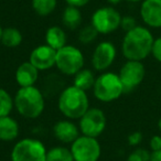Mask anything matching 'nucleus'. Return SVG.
<instances>
[{
	"label": "nucleus",
	"mask_w": 161,
	"mask_h": 161,
	"mask_svg": "<svg viewBox=\"0 0 161 161\" xmlns=\"http://www.w3.org/2000/svg\"><path fill=\"white\" fill-rule=\"evenodd\" d=\"M154 36L149 28L137 25L130 31L126 32L121 41V52L126 60L140 61L151 56Z\"/></svg>",
	"instance_id": "obj_1"
},
{
	"label": "nucleus",
	"mask_w": 161,
	"mask_h": 161,
	"mask_svg": "<svg viewBox=\"0 0 161 161\" xmlns=\"http://www.w3.org/2000/svg\"><path fill=\"white\" fill-rule=\"evenodd\" d=\"M58 106L67 119H80L90 108V101L86 92L72 85L61 92Z\"/></svg>",
	"instance_id": "obj_2"
},
{
	"label": "nucleus",
	"mask_w": 161,
	"mask_h": 161,
	"mask_svg": "<svg viewBox=\"0 0 161 161\" xmlns=\"http://www.w3.org/2000/svg\"><path fill=\"white\" fill-rule=\"evenodd\" d=\"M14 108L25 118L36 119L44 110L43 93L36 86L20 87L14 97Z\"/></svg>",
	"instance_id": "obj_3"
},
{
	"label": "nucleus",
	"mask_w": 161,
	"mask_h": 161,
	"mask_svg": "<svg viewBox=\"0 0 161 161\" xmlns=\"http://www.w3.org/2000/svg\"><path fill=\"white\" fill-rule=\"evenodd\" d=\"M94 96L103 103L117 101L125 93L118 73L105 72L96 78L93 87Z\"/></svg>",
	"instance_id": "obj_4"
},
{
	"label": "nucleus",
	"mask_w": 161,
	"mask_h": 161,
	"mask_svg": "<svg viewBox=\"0 0 161 161\" xmlns=\"http://www.w3.org/2000/svg\"><path fill=\"white\" fill-rule=\"evenodd\" d=\"M47 151L38 139H21L12 148L11 161H47Z\"/></svg>",
	"instance_id": "obj_5"
},
{
	"label": "nucleus",
	"mask_w": 161,
	"mask_h": 161,
	"mask_svg": "<svg viewBox=\"0 0 161 161\" xmlns=\"http://www.w3.org/2000/svg\"><path fill=\"white\" fill-rule=\"evenodd\" d=\"M55 66L64 75H75L84 66V55L78 47L66 44L56 51Z\"/></svg>",
	"instance_id": "obj_6"
},
{
	"label": "nucleus",
	"mask_w": 161,
	"mask_h": 161,
	"mask_svg": "<svg viewBox=\"0 0 161 161\" xmlns=\"http://www.w3.org/2000/svg\"><path fill=\"white\" fill-rule=\"evenodd\" d=\"M74 161H98L102 148L97 138L80 135L69 148Z\"/></svg>",
	"instance_id": "obj_7"
},
{
	"label": "nucleus",
	"mask_w": 161,
	"mask_h": 161,
	"mask_svg": "<svg viewBox=\"0 0 161 161\" xmlns=\"http://www.w3.org/2000/svg\"><path fill=\"white\" fill-rule=\"evenodd\" d=\"M146 66L140 61L127 60L118 72V76L121 80L125 93H129L136 90L143 82L146 77Z\"/></svg>",
	"instance_id": "obj_8"
},
{
	"label": "nucleus",
	"mask_w": 161,
	"mask_h": 161,
	"mask_svg": "<svg viewBox=\"0 0 161 161\" xmlns=\"http://www.w3.org/2000/svg\"><path fill=\"white\" fill-rule=\"evenodd\" d=\"M121 14L114 7H102L92 16L91 25L99 34H109L120 28Z\"/></svg>",
	"instance_id": "obj_9"
},
{
	"label": "nucleus",
	"mask_w": 161,
	"mask_h": 161,
	"mask_svg": "<svg viewBox=\"0 0 161 161\" xmlns=\"http://www.w3.org/2000/svg\"><path fill=\"white\" fill-rule=\"evenodd\" d=\"M105 113L99 108H88V110L80 118V131L84 136L97 138L106 128Z\"/></svg>",
	"instance_id": "obj_10"
},
{
	"label": "nucleus",
	"mask_w": 161,
	"mask_h": 161,
	"mask_svg": "<svg viewBox=\"0 0 161 161\" xmlns=\"http://www.w3.org/2000/svg\"><path fill=\"white\" fill-rule=\"evenodd\" d=\"M117 50L114 43L109 41H103L95 47L92 55V65L95 71L103 72L112 66L116 60Z\"/></svg>",
	"instance_id": "obj_11"
},
{
	"label": "nucleus",
	"mask_w": 161,
	"mask_h": 161,
	"mask_svg": "<svg viewBox=\"0 0 161 161\" xmlns=\"http://www.w3.org/2000/svg\"><path fill=\"white\" fill-rule=\"evenodd\" d=\"M139 16L145 27L150 30L161 29V0H143Z\"/></svg>",
	"instance_id": "obj_12"
},
{
	"label": "nucleus",
	"mask_w": 161,
	"mask_h": 161,
	"mask_svg": "<svg viewBox=\"0 0 161 161\" xmlns=\"http://www.w3.org/2000/svg\"><path fill=\"white\" fill-rule=\"evenodd\" d=\"M56 51L47 44L39 45L31 51L29 62L39 71H47L55 66Z\"/></svg>",
	"instance_id": "obj_13"
},
{
	"label": "nucleus",
	"mask_w": 161,
	"mask_h": 161,
	"mask_svg": "<svg viewBox=\"0 0 161 161\" xmlns=\"http://www.w3.org/2000/svg\"><path fill=\"white\" fill-rule=\"evenodd\" d=\"M80 128L71 119L58 120L53 126V135L63 143H72L80 136Z\"/></svg>",
	"instance_id": "obj_14"
},
{
	"label": "nucleus",
	"mask_w": 161,
	"mask_h": 161,
	"mask_svg": "<svg viewBox=\"0 0 161 161\" xmlns=\"http://www.w3.org/2000/svg\"><path fill=\"white\" fill-rule=\"evenodd\" d=\"M39 78V69L28 62L21 63L16 71V82L20 87L34 86Z\"/></svg>",
	"instance_id": "obj_15"
},
{
	"label": "nucleus",
	"mask_w": 161,
	"mask_h": 161,
	"mask_svg": "<svg viewBox=\"0 0 161 161\" xmlns=\"http://www.w3.org/2000/svg\"><path fill=\"white\" fill-rule=\"evenodd\" d=\"M19 136L18 121L10 116L0 117V140L14 141Z\"/></svg>",
	"instance_id": "obj_16"
},
{
	"label": "nucleus",
	"mask_w": 161,
	"mask_h": 161,
	"mask_svg": "<svg viewBox=\"0 0 161 161\" xmlns=\"http://www.w3.org/2000/svg\"><path fill=\"white\" fill-rule=\"evenodd\" d=\"M45 42L49 47L58 51L67 44L66 33L58 25L50 27L45 32Z\"/></svg>",
	"instance_id": "obj_17"
},
{
	"label": "nucleus",
	"mask_w": 161,
	"mask_h": 161,
	"mask_svg": "<svg viewBox=\"0 0 161 161\" xmlns=\"http://www.w3.org/2000/svg\"><path fill=\"white\" fill-rule=\"evenodd\" d=\"M95 80H96V77L92 69H82L74 75L73 85L84 92H87L90 90H93Z\"/></svg>",
	"instance_id": "obj_18"
},
{
	"label": "nucleus",
	"mask_w": 161,
	"mask_h": 161,
	"mask_svg": "<svg viewBox=\"0 0 161 161\" xmlns=\"http://www.w3.org/2000/svg\"><path fill=\"white\" fill-rule=\"evenodd\" d=\"M62 21L63 25L69 29H77L82 23V14L80 11V8L67 6L64 9V12H63Z\"/></svg>",
	"instance_id": "obj_19"
},
{
	"label": "nucleus",
	"mask_w": 161,
	"mask_h": 161,
	"mask_svg": "<svg viewBox=\"0 0 161 161\" xmlns=\"http://www.w3.org/2000/svg\"><path fill=\"white\" fill-rule=\"evenodd\" d=\"M22 34L18 29L14 27L6 28L3 30V36H1V41L6 47L9 49H14V47H18L19 45L22 43Z\"/></svg>",
	"instance_id": "obj_20"
},
{
	"label": "nucleus",
	"mask_w": 161,
	"mask_h": 161,
	"mask_svg": "<svg viewBox=\"0 0 161 161\" xmlns=\"http://www.w3.org/2000/svg\"><path fill=\"white\" fill-rule=\"evenodd\" d=\"M58 0H32V8L34 12L41 17L51 14L55 10Z\"/></svg>",
	"instance_id": "obj_21"
},
{
	"label": "nucleus",
	"mask_w": 161,
	"mask_h": 161,
	"mask_svg": "<svg viewBox=\"0 0 161 161\" xmlns=\"http://www.w3.org/2000/svg\"><path fill=\"white\" fill-rule=\"evenodd\" d=\"M47 161H74V159L71 150L58 146L47 151Z\"/></svg>",
	"instance_id": "obj_22"
},
{
	"label": "nucleus",
	"mask_w": 161,
	"mask_h": 161,
	"mask_svg": "<svg viewBox=\"0 0 161 161\" xmlns=\"http://www.w3.org/2000/svg\"><path fill=\"white\" fill-rule=\"evenodd\" d=\"M14 107V98L6 90L0 87V117L9 116Z\"/></svg>",
	"instance_id": "obj_23"
},
{
	"label": "nucleus",
	"mask_w": 161,
	"mask_h": 161,
	"mask_svg": "<svg viewBox=\"0 0 161 161\" xmlns=\"http://www.w3.org/2000/svg\"><path fill=\"white\" fill-rule=\"evenodd\" d=\"M98 34L99 33L96 31V29L92 25H88L80 30V32H78V40L83 44H88V43H92L94 40H96Z\"/></svg>",
	"instance_id": "obj_24"
},
{
	"label": "nucleus",
	"mask_w": 161,
	"mask_h": 161,
	"mask_svg": "<svg viewBox=\"0 0 161 161\" xmlns=\"http://www.w3.org/2000/svg\"><path fill=\"white\" fill-rule=\"evenodd\" d=\"M151 151L147 148L137 147L128 154L126 161H150Z\"/></svg>",
	"instance_id": "obj_25"
},
{
	"label": "nucleus",
	"mask_w": 161,
	"mask_h": 161,
	"mask_svg": "<svg viewBox=\"0 0 161 161\" xmlns=\"http://www.w3.org/2000/svg\"><path fill=\"white\" fill-rule=\"evenodd\" d=\"M138 25L137 22V19L134 16H123L121 17V21H120V29H123L124 31L128 32L130 30H132L134 28H136Z\"/></svg>",
	"instance_id": "obj_26"
},
{
	"label": "nucleus",
	"mask_w": 161,
	"mask_h": 161,
	"mask_svg": "<svg viewBox=\"0 0 161 161\" xmlns=\"http://www.w3.org/2000/svg\"><path fill=\"white\" fill-rule=\"evenodd\" d=\"M151 56L154 61L161 64V36L154 38L153 45H152Z\"/></svg>",
	"instance_id": "obj_27"
},
{
	"label": "nucleus",
	"mask_w": 161,
	"mask_h": 161,
	"mask_svg": "<svg viewBox=\"0 0 161 161\" xmlns=\"http://www.w3.org/2000/svg\"><path fill=\"white\" fill-rule=\"evenodd\" d=\"M142 139H143V135L141 131H132L131 134H129L127 137L128 145H129L130 147H135V148H137L142 142Z\"/></svg>",
	"instance_id": "obj_28"
},
{
	"label": "nucleus",
	"mask_w": 161,
	"mask_h": 161,
	"mask_svg": "<svg viewBox=\"0 0 161 161\" xmlns=\"http://www.w3.org/2000/svg\"><path fill=\"white\" fill-rule=\"evenodd\" d=\"M149 150L151 152L161 150V135H153L149 140Z\"/></svg>",
	"instance_id": "obj_29"
},
{
	"label": "nucleus",
	"mask_w": 161,
	"mask_h": 161,
	"mask_svg": "<svg viewBox=\"0 0 161 161\" xmlns=\"http://www.w3.org/2000/svg\"><path fill=\"white\" fill-rule=\"evenodd\" d=\"M67 3V6H72V7L76 8H82L84 6H86L91 0H65Z\"/></svg>",
	"instance_id": "obj_30"
},
{
	"label": "nucleus",
	"mask_w": 161,
	"mask_h": 161,
	"mask_svg": "<svg viewBox=\"0 0 161 161\" xmlns=\"http://www.w3.org/2000/svg\"><path fill=\"white\" fill-rule=\"evenodd\" d=\"M150 161H161V150H158V151L151 152Z\"/></svg>",
	"instance_id": "obj_31"
},
{
	"label": "nucleus",
	"mask_w": 161,
	"mask_h": 161,
	"mask_svg": "<svg viewBox=\"0 0 161 161\" xmlns=\"http://www.w3.org/2000/svg\"><path fill=\"white\" fill-rule=\"evenodd\" d=\"M108 3H110V5H118V3H120L121 1H123V0H107Z\"/></svg>",
	"instance_id": "obj_32"
},
{
	"label": "nucleus",
	"mask_w": 161,
	"mask_h": 161,
	"mask_svg": "<svg viewBox=\"0 0 161 161\" xmlns=\"http://www.w3.org/2000/svg\"><path fill=\"white\" fill-rule=\"evenodd\" d=\"M157 127H158V130L161 132V116L160 118L158 119V121H157Z\"/></svg>",
	"instance_id": "obj_33"
},
{
	"label": "nucleus",
	"mask_w": 161,
	"mask_h": 161,
	"mask_svg": "<svg viewBox=\"0 0 161 161\" xmlns=\"http://www.w3.org/2000/svg\"><path fill=\"white\" fill-rule=\"evenodd\" d=\"M128 3H142L143 0H126Z\"/></svg>",
	"instance_id": "obj_34"
},
{
	"label": "nucleus",
	"mask_w": 161,
	"mask_h": 161,
	"mask_svg": "<svg viewBox=\"0 0 161 161\" xmlns=\"http://www.w3.org/2000/svg\"><path fill=\"white\" fill-rule=\"evenodd\" d=\"M3 28H1V25H0V41H1V36H3Z\"/></svg>",
	"instance_id": "obj_35"
}]
</instances>
